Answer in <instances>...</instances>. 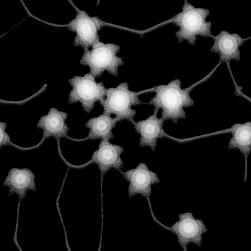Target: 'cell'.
I'll return each instance as SVG.
<instances>
[{"label":"cell","mask_w":251,"mask_h":251,"mask_svg":"<svg viewBox=\"0 0 251 251\" xmlns=\"http://www.w3.org/2000/svg\"><path fill=\"white\" fill-rule=\"evenodd\" d=\"M212 38L215 40V44L210 51L219 54L220 62H229L232 59L240 60V47L243 45L246 39L238 34H231L226 31H222Z\"/></svg>","instance_id":"8fae6325"},{"label":"cell","mask_w":251,"mask_h":251,"mask_svg":"<svg viewBox=\"0 0 251 251\" xmlns=\"http://www.w3.org/2000/svg\"><path fill=\"white\" fill-rule=\"evenodd\" d=\"M120 146L112 144L109 140L103 139L100 142L98 149L95 151L89 163L98 165L101 177L111 169L120 171L124 166L120 156L124 153Z\"/></svg>","instance_id":"9c48e42d"},{"label":"cell","mask_w":251,"mask_h":251,"mask_svg":"<svg viewBox=\"0 0 251 251\" xmlns=\"http://www.w3.org/2000/svg\"><path fill=\"white\" fill-rule=\"evenodd\" d=\"M210 15V11L204 8H196L185 1L182 11L176 15L167 23H172L180 27L176 32L179 43L186 40L191 45L194 46L197 36L212 37V24L207 22L206 19Z\"/></svg>","instance_id":"7a4b0ae2"},{"label":"cell","mask_w":251,"mask_h":251,"mask_svg":"<svg viewBox=\"0 0 251 251\" xmlns=\"http://www.w3.org/2000/svg\"><path fill=\"white\" fill-rule=\"evenodd\" d=\"M6 127V124L1 122V147L3 145H10L11 143L10 137L5 131Z\"/></svg>","instance_id":"2e32d148"},{"label":"cell","mask_w":251,"mask_h":251,"mask_svg":"<svg viewBox=\"0 0 251 251\" xmlns=\"http://www.w3.org/2000/svg\"><path fill=\"white\" fill-rule=\"evenodd\" d=\"M119 172L129 182V197L131 198L140 194L147 199L151 206L150 198L152 193V185L160 182L156 174L151 171L147 164L142 163L135 169L125 173L121 170Z\"/></svg>","instance_id":"ba28073f"},{"label":"cell","mask_w":251,"mask_h":251,"mask_svg":"<svg viewBox=\"0 0 251 251\" xmlns=\"http://www.w3.org/2000/svg\"><path fill=\"white\" fill-rule=\"evenodd\" d=\"M150 91L151 89L139 93L131 91L126 82L121 83L116 88L107 89L106 99L100 101L103 109V114H114L120 122L126 120L133 123L136 111L132 109V106L141 104L139 96Z\"/></svg>","instance_id":"3957f363"},{"label":"cell","mask_w":251,"mask_h":251,"mask_svg":"<svg viewBox=\"0 0 251 251\" xmlns=\"http://www.w3.org/2000/svg\"><path fill=\"white\" fill-rule=\"evenodd\" d=\"M68 81L73 87L69 103L80 102L83 110L88 114L93 110L95 103L103 100L107 95V89L102 82L97 83L91 73L82 77L75 76Z\"/></svg>","instance_id":"5b68a950"},{"label":"cell","mask_w":251,"mask_h":251,"mask_svg":"<svg viewBox=\"0 0 251 251\" xmlns=\"http://www.w3.org/2000/svg\"><path fill=\"white\" fill-rule=\"evenodd\" d=\"M106 24L97 17H90L86 12L77 10L75 18L67 25L69 29L76 33L74 46H80L87 51L100 43L98 32Z\"/></svg>","instance_id":"8992f818"},{"label":"cell","mask_w":251,"mask_h":251,"mask_svg":"<svg viewBox=\"0 0 251 251\" xmlns=\"http://www.w3.org/2000/svg\"><path fill=\"white\" fill-rule=\"evenodd\" d=\"M120 122L117 118L110 116L101 115L89 120L85 126L89 129L88 137L84 140L108 139L114 138L112 130Z\"/></svg>","instance_id":"5bb4252c"},{"label":"cell","mask_w":251,"mask_h":251,"mask_svg":"<svg viewBox=\"0 0 251 251\" xmlns=\"http://www.w3.org/2000/svg\"><path fill=\"white\" fill-rule=\"evenodd\" d=\"M35 178L34 174L29 169L14 168L10 171L3 185L9 187V195L16 194L22 200L26 199L28 191H36Z\"/></svg>","instance_id":"4fadbf2b"},{"label":"cell","mask_w":251,"mask_h":251,"mask_svg":"<svg viewBox=\"0 0 251 251\" xmlns=\"http://www.w3.org/2000/svg\"><path fill=\"white\" fill-rule=\"evenodd\" d=\"M158 111L159 110L155 109L154 114L147 119L132 123L135 131L140 135V148L149 146L155 151L158 140L169 137L163 129L164 121L157 117Z\"/></svg>","instance_id":"30bf717a"},{"label":"cell","mask_w":251,"mask_h":251,"mask_svg":"<svg viewBox=\"0 0 251 251\" xmlns=\"http://www.w3.org/2000/svg\"><path fill=\"white\" fill-rule=\"evenodd\" d=\"M68 116L67 113L52 108L48 115L42 117L37 127L43 129V140L52 137L58 141L61 138L67 137L70 130L66 123Z\"/></svg>","instance_id":"7c38bea8"},{"label":"cell","mask_w":251,"mask_h":251,"mask_svg":"<svg viewBox=\"0 0 251 251\" xmlns=\"http://www.w3.org/2000/svg\"><path fill=\"white\" fill-rule=\"evenodd\" d=\"M120 49L118 45L100 42L93 46L92 50L85 51L80 64L90 67V73L95 77H100L104 71L117 77L118 68L124 64L123 59L116 55Z\"/></svg>","instance_id":"277c9868"},{"label":"cell","mask_w":251,"mask_h":251,"mask_svg":"<svg viewBox=\"0 0 251 251\" xmlns=\"http://www.w3.org/2000/svg\"><path fill=\"white\" fill-rule=\"evenodd\" d=\"M195 86L182 89L181 81L178 79L173 80L167 85H159L151 89L156 95L148 104L157 110L162 109L161 119L164 121L172 120L177 124L179 119L186 118L183 108L195 105L194 100L190 94Z\"/></svg>","instance_id":"6da1fadb"},{"label":"cell","mask_w":251,"mask_h":251,"mask_svg":"<svg viewBox=\"0 0 251 251\" xmlns=\"http://www.w3.org/2000/svg\"><path fill=\"white\" fill-rule=\"evenodd\" d=\"M232 137L229 141L228 149H238L244 155L246 171L248 156L251 150V123L249 121L244 124H236L230 129Z\"/></svg>","instance_id":"9a60e30c"},{"label":"cell","mask_w":251,"mask_h":251,"mask_svg":"<svg viewBox=\"0 0 251 251\" xmlns=\"http://www.w3.org/2000/svg\"><path fill=\"white\" fill-rule=\"evenodd\" d=\"M178 218L179 221L166 229L177 236L178 242L184 251L191 243L201 247L202 236L208 232L203 221L196 219L191 212L180 214Z\"/></svg>","instance_id":"52a82bcc"}]
</instances>
